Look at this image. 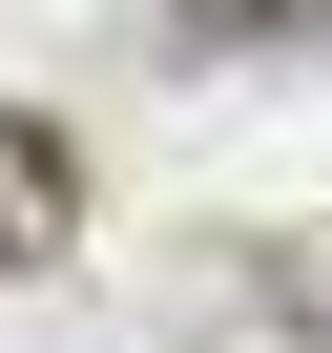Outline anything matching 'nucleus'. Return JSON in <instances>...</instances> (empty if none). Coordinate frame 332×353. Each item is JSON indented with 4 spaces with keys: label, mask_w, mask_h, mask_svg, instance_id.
I'll return each mask as SVG.
<instances>
[{
    "label": "nucleus",
    "mask_w": 332,
    "mask_h": 353,
    "mask_svg": "<svg viewBox=\"0 0 332 353\" xmlns=\"http://www.w3.org/2000/svg\"><path fill=\"white\" fill-rule=\"evenodd\" d=\"M63 229H83V188H63V145H42V125H0V270H42Z\"/></svg>",
    "instance_id": "obj_1"
},
{
    "label": "nucleus",
    "mask_w": 332,
    "mask_h": 353,
    "mask_svg": "<svg viewBox=\"0 0 332 353\" xmlns=\"http://www.w3.org/2000/svg\"><path fill=\"white\" fill-rule=\"evenodd\" d=\"M270 312H311V332H332V250H270Z\"/></svg>",
    "instance_id": "obj_2"
},
{
    "label": "nucleus",
    "mask_w": 332,
    "mask_h": 353,
    "mask_svg": "<svg viewBox=\"0 0 332 353\" xmlns=\"http://www.w3.org/2000/svg\"><path fill=\"white\" fill-rule=\"evenodd\" d=\"M270 21H311V0H208V21H187V42H270Z\"/></svg>",
    "instance_id": "obj_3"
}]
</instances>
